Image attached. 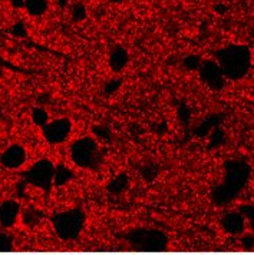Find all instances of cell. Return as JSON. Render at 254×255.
<instances>
[{"label": "cell", "instance_id": "cell-1", "mask_svg": "<svg viewBox=\"0 0 254 255\" xmlns=\"http://www.w3.org/2000/svg\"><path fill=\"white\" fill-rule=\"evenodd\" d=\"M217 63L224 78L242 79L252 66V52L244 45H229L217 52Z\"/></svg>", "mask_w": 254, "mask_h": 255}, {"label": "cell", "instance_id": "cell-2", "mask_svg": "<svg viewBox=\"0 0 254 255\" xmlns=\"http://www.w3.org/2000/svg\"><path fill=\"white\" fill-rule=\"evenodd\" d=\"M250 176V166L243 161H230L226 163V178L224 182L214 191V201L223 205L233 201L239 195Z\"/></svg>", "mask_w": 254, "mask_h": 255}, {"label": "cell", "instance_id": "cell-3", "mask_svg": "<svg viewBox=\"0 0 254 255\" xmlns=\"http://www.w3.org/2000/svg\"><path fill=\"white\" fill-rule=\"evenodd\" d=\"M131 244L139 251H162L167 247V237L155 230H138L129 235Z\"/></svg>", "mask_w": 254, "mask_h": 255}, {"label": "cell", "instance_id": "cell-4", "mask_svg": "<svg viewBox=\"0 0 254 255\" xmlns=\"http://www.w3.org/2000/svg\"><path fill=\"white\" fill-rule=\"evenodd\" d=\"M82 225H83V214L81 211L63 212L55 218V228L59 237L65 240L76 237L82 230Z\"/></svg>", "mask_w": 254, "mask_h": 255}, {"label": "cell", "instance_id": "cell-5", "mask_svg": "<svg viewBox=\"0 0 254 255\" xmlns=\"http://www.w3.org/2000/svg\"><path fill=\"white\" fill-rule=\"evenodd\" d=\"M70 153H72V159L75 161L76 165L83 166V168H89V166H92L96 159L98 145L91 138H83V139L76 140L72 145Z\"/></svg>", "mask_w": 254, "mask_h": 255}, {"label": "cell", "instance_id": "cell-6", "mask_svg": "<svg viewBox=\"0 0 254 255\" xmlns=\"http://www.w3.org/2000/svg\"><path fill=\"white\" fill-rule=\"evenodd\" d=\"M200 76L203 82L210 86L211 89H216L219 91L221 88H224V82L226 78L223 75V72L220 69L219 63L217 62H213V60H206L200 65Z\"/></svg>", "mask_w": 254, "mask_h": 255}, {"label": "cell", "instance_id": "cell-7", "mask_svg": "<svg viewBox=\"0 0 254 255\" xmlns=\"http://www.w3.org/2000/svg\"><path fill=\"white\" fill-rule=\"evenodd\" d=\"M70 124L69 119H56V121H52L45 125L43 128V135L47 139V142L50 143H60L63 140H66V138L69 136L70 133Z\"/></svg>", "mask_w": 254, "mask_h": 255}, {"label": "cell", "instance_id": "cell-8", "mask_svg": "<svg viewBox=\"0 0 254 255\" xmlns=\"http://www.w3.org/2000/svg\"><path fill=\"white\" fill-rule=\"evenodd\" d=\"M53 175L55 172H53L52 163L47 161H42V162H37V165L30 171V181L36 185L47 188L49 184L52 182Z\"/></svg>", "mask_w": 254, "mask_h": 255}, {"label": "cell", "instance_id": "cell-9", "mask_svg": "<svg viewBox=\"0 0 254 255\" xmlns=\"http://www.w3.org/2000/svg\"><path fill=\"white\" fill-rule=\"evenodd\" d=\"M26 159V152L22 146L19 145H13L10 146L7 151L3 153L1 156V163L6 166V168H19L22 166Z\"/></svg>", "mask_w": 254, "mask_h": 255}, {"label": "cell", "instance_id": "cell-10", "mask_svg": "<svg viewBox=\"0 0 254 255\" xmlns=\"http://www.w3.org/2000/svg\"><path fill=\"white\" fill-rule=\"evenodd\" d=\"M221 225L229 234H242L246 227V218L240 212H230L223 217Z\"/></svg>", "mask_w": 254, "mask_h": 255}, {"label": "cell", "instance_id": "cell-11", "mask_svg": "<svg viewBox=\"0 0 254 255\" xmlns=\"http://www.w3.org/2000/svg\"><path fill=\"white\" fill-rule=\"evenodd\" d=\"M17 204L14 202H6L0 207V220L3 225H10L17 215Z\"/></svg>", "mask_w": 254, "mask_h": 255}, {"label": "cell", "instance_id": "cell-12", "mask_svg": "<svg viewBox=\"0 0 254 255\" xmlns=\"http://www.w3.org/2000/svg\"><path fill=\"white\" fill-rule=\"evenodd\" d=\"M128 63V53L125 49H122V47H116L115 50L111 53V58H109V65H111V68L118 72V70H121L125 65Z\"/></svg>", "mask_w": 254, "mask_h": 255}, {"label": "cell", "instance_id": "cell-13", "mask_svg": "<svg viewBox=\"0 0 254 255\" xmlns=\"http://www.w3.org/2000/svg\"><path fill=\"white\" fill-rule=\"evenodd\" d=\"M24 7L32 16H42L46 12L47 1L46 0H24Z\"/></svg>", "mask_w": 254, "mask_h": 255}, {"label": "cell", "instance_id": "cell-14", "mask_svg": "<svg viewBox=\"0 0 254 255\" xmlns=\"http://www.w3.org/2000/svg\"><path fill=\"white\" fill-rule=\"evenodd\" d=\"M85 16H86V9H85L83 4L78 3V4H75L72 7V17H73V20H82Z\"/></svg>", "mask_w": 254, "mask_h": 255}, {"label": "cell", "instance_id": "cell-15", "mask_svg": "<svg viewBox=\"0 0 254 255\" xmlns=\"http://www.w3.org/2000/svg\"><path fill=\"white\" fill-rule=\"evenodd\" d=\"M55 176H56V184H65L66 179L70 178V172L65 166H60L58 171L55 172Z\"/></svg>", "mask_w": 254, "mask_h": 255}, {"label": "cell", "instance_id": "cell-16", "mask_svg": "<svg viewBox=\"0 0 254 255\" xmlns=\"http://www.w3.org/2000/svg\"><path fill=\"white\" fill-rule=\"evenodd\" d=\"M33 119H35V122L37 125H43V124H46L47 122V115L45 111H42V109H36L35 114H33Z\"/></svg>", "mask_w": 254, "mask_h": 255}, {"label": "cell", "instance_id": "cell-17", "mask_svg": "<svg viewBox=\"0 0 254 255\" xmlns=\"http://www.w3.org/2000/svg\"><path fill=\"white\" fill-rule=\"evenodd\" d=\"M242 212L243 215H246V218L250 221L252 230L254 231V207H243Z\"/></svg>", "mask_w": 254, "mask_h": 255}, {"label": "cell", "instance_id": "cell-18", "mask_svg": "<svg viewBox=\"0 0 254 255\" xmlns=\"http://www.w3.org/2000/svg\"><path fill=\"white\" fill-rule=\"evenodd\" d=\"M185 65H187L190 69H198L200 65H201V62H200V59L197 58V56H190V58L185 59Z\"/></svg>", "mask_w": 254, "mask_h": 255}, {"label": "cell", "instance_id": "cell-19", "mask_svg": "<svg viewBox=\"0 0 254 255\" xmlns=\"http://www.w3.org/2000/svg\"><path fill=\"white\" fill-rule=\"evenodd\" d=\"M13 6H16V7L24 6V0H13Z\"/></svg>", "mask_w": 254, "mask_h": 255}]
</instances>
